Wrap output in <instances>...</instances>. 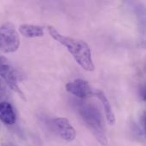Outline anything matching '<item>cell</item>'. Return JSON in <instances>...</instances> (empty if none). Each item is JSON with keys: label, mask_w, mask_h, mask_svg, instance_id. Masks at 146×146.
Returning a JSON list of instances; mask_svg holds the SVG:
<instances>
[{"label": "cell", "mask_w": 146, "mask_h": 146, "mask_svg": "<svg viewBox=\"0 0 146 146\" xmlns=\"http://www.w3.org/2000/svg\"><path fill=\"white\" fill-rule=\"evenodd\" d=\"M48 31L50 36L65 46L68 50L72 54L76 62L86 71L92 72L95 69V66L92 61V50L88 44L79 38H74L61 34L54 27L49 26Z\"/></svg>", "instance_id": "obj_1"}, {"label": "cell", "mask_w": 146, "mask_h": 146, "mask_svg": "<svg viewBox=\"0 0 146 146\" xmlns=\"http://www.w3.org/2000/svg\"><path fill=\"white\" fill-rule=\"evenodd\" d=\"M78 113L98 142L103 145H106L108 139L104 129V120L98 107L89 103H79Z\"/></svg>", "instance_id": "obj_2"}, {"label": "cell", "mask_w": 146, "mask_h": 146, "mask_svg": "<svg viewBox=\"0 0 146 146\" xmlns=\"http://www.w3.org/2000/svg\"><path fill=\"white\" fill-rule=\"evenodd\" d=\"M20 47V37L13 24L8 22L0 27V50L3 53L15 52Z\"/></svg>", "instance_id": "obj_3"}, {"label": "cell", "mask_w": 146, "mask_h": 146, "mask_svg": "<svg viewBox=\"0 0 146 146\" xmlns=\"http://www.w3.org/2000/svg\"><path fill=\"white\" fill-rule=\"evenodd\" d=\"M0 77L3 78V80L7 83V85L21 98H23L24 100L26 99L24 93L18 86V75L15 70L9 64V61L3 56H0Z\"/></svg>", "instance_id": "obj_4"}, {"label": "cell", "mask_w": 146, "mask_h": 146, "mask_svg": "<svg viewBox=\"0 0 146 146\" xmlns=\"http://www.w3.org/2000/svg\"><path fill=\"white\" fill-rule=\"evenodd\" d=\"M53 127L58 135L64 140L71 142L76 138V131L67 118L59 117L52 121Z\"/></svg>", "instance_id": "obj_5"}, {"label": "cell", "mask_w": 146, "mask_h": 146, "mask_svg": "<svg viewBox=\"0 0 146 146\" xmlns=\"http://www.w3.org/2000/svg\"><path fill=\"white\" fill-rule=\"evenodd\" d=\"M66 90L70 94L80 98H85L92 95V88L86 80L78 79L74 81L68 82L66 85Z\"/></svg>", "instance_id": "obj_6"}, {"label": "cell", "mask_w": 146, "mask_h": 146, "mask_svg": "<svg viewBox=\"0 0 146 146\" xmlns=\"http://www.w3.org/2000/svg\"><path fill=\"white\" fill-rule=\"evenodd\" d=\"M0 121L6 125H14L16 121L13 106L8 102L0 103Z\"/></svg>", "instance_id": "obj_7"}, {"label": "cell", "mask_w": 146, "mask_h": 146, "mask_svg": "<svg viewBox=\"0 0 146 146\" xmlns=\"http://www.w3.org/2000/svg\"><path fill=\"white\" fill-rule=\"evenodd\" d=\"M95 95L97 96V98L101 101L104 112H105V115H106V119L109 122L110 125H115V115L114 114V111L112 110L111 104L108 99V98L106 97V95L104 94V92L101 90H98L95 92Z\"/></svg>", "instance_id": "obj_8"}, {"label": "cell", "mask_w": 146, "mask_h": 146, "mask_svg": "<svg viewBox=\"0 0 146 146\" xmlns=\"http://www.w3.org/2000/svg\"><path fill=\"white\" fill-rule=\"evenodd\" d=\"M20 33L26 38H39L44 35V29L42 27L24 24L19 27Z\"/></svg>", "instance_id": "obj_9"}, {"label": "cell", "mask_w": 146, "mask_h": 146, "mask_svg": "<svg viewBox=\"0 0 146 146\" xmlns=\"http://www.w3.org/2000/svg\"><path fill=\"white\" fill-rule=\"evenodd\" d=\"M1 146H14L11 143H9V142H5V143H3L1 144Z\"/></svg>", "instance_id": "obj_10"}]
</instances>
